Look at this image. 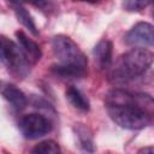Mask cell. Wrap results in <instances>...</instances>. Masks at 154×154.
I'll use <instances>...</instances> for the list:
<instances>
[{"mask_svg": "<svg viewBox=\"0 0 154 154\" xmlns=\"http://www.w3.org/2000/svg\"><path fill=\"white\" fill-rule=\"evenodd\" d=\"M149 95H136L135 100L128 103L106 105L111 119L123 129L141 130L152 122V112L146 107Z\"/></svg>", "mask_w": 154, "mask_h": 154, "instance_id": "6da1fadb", "label": "cell"}, {"mask_svg": "<svg viewBox=\"0 0 154 154\" xmlns=\"http://www.w3.org/2000/svg\"><path fill=\"white\" fill-rule=\"evenodd\" d=\"M153 63V53L146 48H134L120 55L112 76L116 79H131L146 72Z\"/></svg>", "mask_w": 154, "mask_h": 154, "instance_id": "7a4b0ae2", "label": "cell"}, {"mask_svg": "<svg viewBox=\"0 0 154 154\" xmlns=\"http://www.w3.org/2000/svg\"><path fill=\"white\" fill-rule=\"evenodd\" d=\"M52 48L54 55L61 65H70L87 70V57L70 37L64 35L54 36L52 40Z\"/></svg>", "mask_w": 154, "mask_h": 154, "instance_id": "3957f363", "label": "cell"}, {"mask_svg": "<svg viewBox=\"0 0 154 154\" xmlns=\"http://www.w3.org/2000/svg\"><path fill=\"white\" fill-rule=\"evenodd\" d=\"M0 60L7 65L12 75L18 78H23L28 75L30 64L24 58L20 48L16 42L2 35H0Z\"/></svg>", "mask_w": 154, "mask_h": 154, "instance_id": "277c9868", "label": "cell"}, {"mask_svg": "<svg viewBox=\"0 0 154 154\" xmlns=\"http://www.w3.org/2000/svg\"><path fill=\"white\" fill-rule=\"evenodd\" d=\"M18 128L25 138L35 140L48 134L52 129V124L45 116L38 113H30L23 116L19 119Z\"/></svg>", "mask_w": 154, "mask_h": 154, "instance_id": "5b68a950", "label": "cell"}, {"mask_svg": "<svg viewBox=\"0 0 154 154\" xmlns=\"http://www.w3.org/2000/svg\"><path fill=\"white\" fill-rule=\"evenodd\" d=\"M125 42L137 48L152 47L154 43L153 25L147 22H140L135 24L125 35Z\"/></svg>", "mask_w": 154, "mask_h": 154, "instance_id": "8992f818", "label": "cell"}, {"mask_svg": "<svg viewBox=\"0 0 154 154\" xmlns=\"http://www.w3.org/2000/svg\"><path fill=\"white\" fill-rule=\"evenodd\" d=\"M16 38H17V45L20 48L26 61L29 64H36L41 59V55H42L40 46L34 40L28 37L25 32L20 30L16 31Z\"/></svg>", "mask_w": 154, "mask_h": 154, "instance_id": "52a82bcc", "label": "cell"}, {"mask_svg": "<svg viewBox=\"0 0 154 154\" xmlns=\"http://www.w3.org/2000/svg\"><path fill=\"white\" fill-rule=\"evenodd\" d=\"M0 94L18 111L24 109L28 105L25 94L17 85L10 82H0Z\"/></svg>", "mask_w": 154, "mask_h": 154, "instance_id": "ba28073f", "label": "cell"}, {"mask_svg": "<svg viewBox=\"0 0 154 154\" xmlns=\"http://www.w3.org/2000/svg\"><path fill=\"white\" fill-rule=\"evenodd\" d=\"M112 52H113L112 42L108 40H102L94 47L93 54L97 64L102 69H107L111 66L112 63Z\"/></svg>", "mask_w": 154, "mask_h": 154, "instance_id": "9c48e42d", "label": "cell"}, {"mask_svg": "<svg viewBox=\"0 0 154 154\" xmlns=\"http://www.w3.org/2000/svg\"><path fill=\"white\" fill-rule=\"evenodd\" d=\"M66 100L75 107L77 108L78 111H82V112H88L89 108H90V103H89V100L87 99V96L76 87L73 85H70L67 89H66Z\"/></svg>", "mask_w": 154, "mask_h": 154, "instance_id": "30bf717a", "label": "cell"}, {"mask_svg": "<svg viewBox=\"0 0 154 154\" xmlns=\"http://www.w3.org/2000/svg\"><path fill=\"white\" fill-rule=\"evenodd\" d=\"M10 5L12 6V8H13V11H14L18 22H19L20 24H23L34 36H37V35H38V30H37V28H36V24H35V22H34V19H32L31 14L26 11V8H25L23 5L17 4V2H11Z\"/></svg>", "mask_w": 154, "mask_h": 154, "instance_id": "8fae6325", "label": "cell"}, {"mask_svg": "<svg viewBox=\"0 0 154 154\" xmlns=\"http://www.w3.org/2000/svg\"><path fill=\"white\" fill-rule=\"evenodd\" d=\"M52 72L57 75L58 77L61 78H82L85 76L87 70L79 69L76 66H70V65H53L52 66Z\"/></svg>", "mask_w": 154, "mask_h": 154, "instance_id": "7c38bea8", "label": "cell"}, {"mask_svg": "<svg viewBox=\"0 0 154 154\" xmlns=\"http://www.w3.org/2000/svg\"><path fill=\"white\" fill-rule=\"evenodd\" d=\"M31 154H60V147L59 144L53 140H46L36 144Z\"/></svg>", "mask_w": 154, "mask_h": 154, "instance_id": "4fadbf2b", "label": "cell"}, {"mask_svg": "<svg viewBox=\"0 0 154 154\" xmlns=\"http://www.w3.org/2000/svg\"><path fill=\"white\" fill-rule=\"evenodd\" d=\"M149 5V2L148 1H138V0H131V1H125L124 4H123V6L128 10V11H131V12H134V11H141L142 8H144L146 6H148Z\"/></svg>", "mask_w": 154, "mask_h": 154, "instance_id": "5bb4252c", "label": "cell"}, {"mask_svg": "<svg viewBox=\"0 0 154 154\" xmlns=\"http://www.w3.org/2000/svg\"><path fill=\"white\" fill-rule=\"evenodd\" d=\"M138 154H153V147H144L138 152Z\"/></svg>", "mask_w": 154, "mask_h": 154, "instance_id": "9a60e30c", "label": "cell"}, {"mask_svg": "<svg viewBox=\"0 0 154 154\" xmlns=\"http://www.w3.org/2000/svg\"><path fill=\"white\" fill-rule=\"evenodd\" d=\"M0 59H1V54H0Z\"/></svg>", "mask_w": 154, "mask_h": 154, "instance_id": "2e32d148", "label": "cell"}]
</instances>
